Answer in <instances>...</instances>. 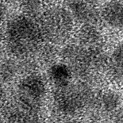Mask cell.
<instances>
[{"label": "cell", "instance_id": "cell-14", "mask_svg": "<svg viewBox=\"0 0 123 123\" xmlns=\"http://www.w3.org/2000/svg\"><path fill=\"white\" fill-rule=\"evenodd\" d=\"M40 1L41 0H23V8L28 14H34L40 9Z\"/></svg>", "mask_w": 123, "mask_h": 123}, {"label": "cell", "instance_id": "cell-4", "mask_svg": "<svg viewBox=\"0 0 123 123\" xmlns=\"http://www.w3.org/2000/svg\"><path fill=\"white\" fill-rule=\"evenodd\" d=\"M45 94V83L40 75L30 74L18 85V102L27 108L37 110L40 108L41 98Z\"/></svg>", "mask_w": 123, "mask_h": 123}, {"label": "cell", "instance_id": "cell-2", "mask_svg": "<svg viewBox=\"0 0 123 123\" xmlns=\"http://www.w3.org/2000/svg\"><path fill=\"white\" fill-rule=\"evenodd\" d=\"M43 37L53 43L64 42L73 29V19L69 11L61 6L49 8L43 13L38 24Z\"/></svg>", "mask_w": 123, "mask_h": 123}, {"label": "cell", "instance_id": "cell-11", "mask_svg": "<svg viewBox=\"0 0 123 123\" xmlns=\"http://www.w3.org/2000/svg\"><path fill=\"white\" fill-rule=\"evenodd\" d=\"M122 45L119 44L113 51L111 56V73L117 80H122Z\"/></svg>", "mask_w": 123, "mask_h": 123}, {"label": "cell", "instance_id": "cell-8", "mask_svg": "<svg viewBox=\"0 0 123 123\" xmlns=\"http://www.w3.org/2000/svg\"><path fill=\"white\" fill-rule=\"evenodd\" d=\"M103 37L95 25L85 24L80 30L79 44L85 48H102Z\"/></svg>", "mask_w": 123, "mask_h": 123}, {"label": "cell", "instance_id": "cell-5", "mask_svg": "<svg viewBox=\"0 0 123 123\" xmlns=\"http://www.w3.org/2000/svg\"><path fill=\"white\" fill-rule=\"evenodd\" d=\"M91 2V0H66L67 10L72 17L84 25H95L98 22L100 14Z\"/></svg>", "mask_w": 123, "mask_h": 123}, {"label": "cell", "instance_id": "cell-3", "mask_svg": "<svg viewBox=\"0 0 123 123\" xmlns=\"http://www.w3.org/2000/svg\"><path fill=\"white\" fill-rule=\"evenodd\" d=\"M58 88L55 96V104L62 114H75L93 99L92 91L87 87L80 86L74 88L68 84Z\"/></svg>", "mask_w": 123, "mask_h": 123}, {"label": "cell", "instance_id": "cell-7", "mask_svg": "<svg viewBox=\"0 0 123 123\" xmlns=\"http://www.w3.org/2000/svg\"><path fill=\"white\" fill-rule=\"evenodd\" d=\"M122 4L118 1L108 2L102 10L101 16L110 26L114 28H122L123 19Z\"/></svg>", "mask_w": 123, "mask_h": 123}, {"label": "cell", "instance_id": "cell-1", "mask_svg": "<svg viewBox=\"0 0 123 123\" xmlns=\"http://www.w3.org/2000/svg\"><path fill=\"white\" fill-rule=\"evenodd\" d=\"M6 39L10 53L24 59L39 48L43 36L38 24L22 15L12 18L7 24Z\"/></svg>", "mask_w": 123, "mask_h": 123}, {"label": "cell", "instance_id": "cell-9", "mask_svg": "<svg viewBox=\"0 0 123 123\" xmlns=\"http://www.w3.org/2000/svg\"><path fill=\"white\" fill-rule=\"evenodd\" d=\"M72 74V72L69 66L65 64H54L49 70L51 80L58 87L68 85Z\"/></svg>", "mask_w": 123, "mask_h": 123}, {"label": "cell", "instance_id": "cell-17", "mask_svg": "<svg viewBox=\"0 0 123 123\" xmlns=\"http://www.w3.org/2000/svg\"><path fill=\"white\" fill-rule=\"evenodd\" d=\"M3 98H4V91H3V89H2V87L0 86V102L2 101Z\"/></svg>", "mask_w": 123, "mask_h": 123}, {"label": "cell", "instance_id": "cell-12", "mask_svg": "<svg viewBox=\"0 0 123 123\" xmlns=\"http://www.w3.org/2000/svg\"><path fill=\"white\" fill-rule=\"evenodd\" d=\"M100 100L102 106L106 111H114L119 106V96L113 91L103 94Z\"/></svg>", "mask_w": 123, "mask_h": 123}, {"label": "cell", "instance_id": "cell-15", "mask_svg": "<svg viewBox=\"0 0 123 123\" xmlns=\"http://www.w3.org/2000/svg\"><path fill=\"white\" fill-rule=\"evenodd\" d=\"M114 121L116 123H122V111H119L117 112L116 115L114 117Z\"/></svg>", "mask_w": 123, "mask_h": 123}, {"label": "cell", "instance_id": "cell-6", "mask_svg": "<svg viewBox=\"0 0 123 123\" xmlns=\"http://www.w3.org/2000/svg\"><path fill=\"white\" fill-rule=\"evenodd\" d=\"M4 115L8 123H41L39 111L27 108L18 101L6 106Z\"/></svg>", "mask_w": 123, "mask_h": 123}, {"label": "cell", "instance_id": "cell-13", "mask_svg": "<svg viewBox=\"0 0 123 123\" xmlns=\"http://www.w3.org/2000/svg\"><path fill=\"white\" fill-rule=\"evenodd\" d=\"M56 52L54 51V49L51 46H45L44 48H41L40 56L41 61L44 62H50L53 61L56 57Z\"/></svg>", "mask_w": 123, "mask_h": 123}, {"label": "cell", "instance_id": "cell-10", "mask_svg": "<svg viewBox=\"0 0 123 123\" xmlns=\"http://www.w3.org/2000/svg\"><path fill=\"white\" fill-rule=\"evenodd\" d=\"M19 72V65L11 60L3 61L0 64V79L3 82H11Z\"/></svg>", "mask_w": 123, "mask_h": 123}, {"label": "cell", "instance_id": "cell-16", "mask_svg": "<svg viewBox=\"0 0 123 123\" xmlns=\"http://www.w3.org/2000/svg\"><path fill=\"white\" fill-rule=\"evenodd\" d=\"M5 16V11L3 7L2 6V5H0V24L2 23V22L3 21V18Z\"/></svg>", "mask_w": 123, "mask_h": 123}]
</instances>
